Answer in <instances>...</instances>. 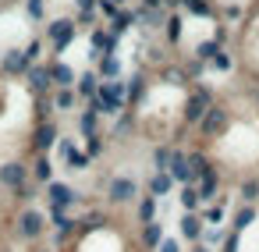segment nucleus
Returning <instances> with one entry per match:
<instances>
[{
	"label": "nucleus",
	"instance_id": "f257e3e1",
	"mask_svg": "<svg viewBox=\"0 0 259 252\" xmlns=\"http://www.w3.org/2000/svg\"><path fill=\"white\" fill-rule=\"evenodd\" d=\"M192 146L213 160L224 185L259 178V107L238 71L227 89H217L206 117L192 132Z\"/></svg>",
	"mask_w": 259,
	"mask_h": 252
},
{
	"label": "nucleus",
	"instance_id": "f03ea898",
	"mask_svg": "<svg viewBox=\"0 0 259 252\" xmlns=\"http://www.w3.org/2000/svg\"><path fill=\"white\" fill-rule=\"evenodd\" d=\"M61 252H146L139 241V220L121 209H107L100 199H89L85 213L75 217L71 238Z\"/></svg>",
	"mask_w": 259,
	"mask_h": 252
},
{
	"label": "nucleus",
	"instance_id": "7ed1b4c3",
	"mask_svg": "<svg viewBox=\"0 0 259 252\" xmlns=\"http://www.w3.org/2000/svg\"><path fill=\"white\" fill-rule=\"evenodd\" d=\"M18 245L25 248H39L47 238H50V213H43L39 206H22L15 217H11V231H8Z\"/></svg>",
	"mask_w": 259,
	"mask_h": 252
},
{
	"label": "nucleus",
	"instance_id": "20e7f679",
	"mask_svg": "<svg viewBox=\"0 0 259 252\" xmlns=\"http://www.w3.org/2000/svg\"><path fill=\"white\" fill-rule=\"evenodd\" d=\"M93 107L100 110V117H117V114H124V110H128V82H124V78L100 82Z\"/></svg>",
	"mask_w": 259,
	"mask_h": 252
},
{
	"label": "nucleus",
	"instance_id": "39448f33",
	"mask_svg": "<svg viewBox=\"0 0 259 252\" xmlns=\"http://www.w3.org/2000/svg\"><path fill=\"white\" fill-rule=\"evenodd\" d=\"M75 36H78V25L71 18H54V22L43 25V43L50 47V57H61L75 43Z\"/></svg>",
	"mask_w": 259,
	"mask_h": 252
},
{
	"label": "nucleus",
	"instance_id": "423d86ee",
	"mask_svg": "<svg viewBox=\"0 0 259 252\" xmlns=\"http://www.w3.org/2000/svg\"><path fill=\"white\" fill-rule=\"evenodd\" d=\"M43 199H47V209L54 213V209H61V213H71L75 206H82V192L75 188V185H68V181H50V185H43Z\"/></svg>",
	"mask_w": 259,
	"mask_h": 252
},
{
	"label": "nucleus",
	"instance_id": "0eeeda50",
	"mask_svg": "<svg viewBox=\"0 0 259 252\" xmlns=\"http://www.w3.org/2000/svg\"><path fill=\"white\" fill-rule=\"evenodd\" d=\"M57 142H61L57 117H39L36 128H32V139H29V153H32V156H39V153H54Z\"/></svg>",
	"mask_w": 259,
	"mask_h": 252
},
{
	"label": "nucleus",
	"instance_id": "6e6552de",
	"mask_svg": "<svg viewBox=\"0 0 259 252\" xmlns=\"http://www.w3.org/2000/svg\"><path fill=\"white\" fill-rule=\"evenodd\" d=\"M47 68H50V82H54V89H75L78 71H75L71 64H64L61 57H47Z\"/></svg>",
	"mask_w": 259,
	"mask_h": 252
},
{
	"label": "nucleus",
	"instance_id": "1a4fd4ad",
	"mask_svg": "<svg viewBox=\"0 0 259 252\" xmlns=\"http://www.w3.org/2000/svg\"><path fill=\"white\" fill-rule=\"evenodd\" d=\"M178 234H181V241H188V245L202 241V234H206V220H202V213H181V220H178Z\"/></svg>",
	"mask_w": 259,
	"mask_h": 252
},
{
	"label": "nucleus",
	"instance_id": "9d476101",
	"mask_svg": "<svg viewBox=\"0 0 259 252\" xmlns=\"http://www.w3.org/2000/svg\"><path fill=\"white\" fill-rule=\"evenodd\" d=\"M174 185H178V181H174L167 171H153V174L146 178V192L156 195V199H170V195H174Z\"/></svg>",
	"mask_w": 259,
	"mask_h": 252
},
{
	"label": "nucleus",
	"instance_id": "9b49d317",
	"mask_svg": "<svg viewBox=\"0 0 259 252\" xmlns=\"http://www.w3.org/2000/svg\"><path fill=\"white\" fill-rule=\"evenodd\" d=\"M167 238V224L163 220H153V224H139V241L146 252H156V245Z\"/></svg>",
	"mask_w": 259,
	"mask_h": 252
},
{
	"label": "nucleus",
	"instance_id": "f8f14e48",
	"mask_svg": "<svg viewBox=\"0 0 259 252\" xmlns=\"http://www.w3.org/2000/svg\"><path fill=\"white\" fill-rule=\"evenodd\" d=\"M181 32H185V15L181 11H167V22H163V36H167V47L178 54L181 50Z\"/></svg>",
	"mask_w": 259,
	"mask_h": 252
},
{
	"label": "nucleus",
	"instance_id": "ddd939ff",
	"mask_svg": "<svg viewBox=\"0 0 259 252\" xmlns=\"http://www.w3.org/2000/svg\"><path fill=\"white\" fill-rule=\"evenodd\" d=\"M29 171H32V181H36L39 188L50 185V181H54V156H50V153L32 156V160H29Z\"/></svg>",
	"mask_w": 259,
	"mask_h": 252
},
{
	"label": "nucleus",
	"instance_id": "4468645a",
	"mask_svg": "<svg viewBox=\"0 0 259 252\" xmlns=\"http://www.w3.org/2000/svg\"><path fill=\"white\" fill-rule=\"evenodd\" d=\"M156 213H160V199L149 195V192H142L139 202H135V209H132V217H135L139 224H153V220H160Z\"/></svg>",
	"mask_w": 259,
	"mask_h": 252
},
{
	"label": "nucleus",
	"instance_id": "2eb2a0df",
	"mask_svg": "<svg viewBox=\"0 0 259 252\" xmlns=\"http://www.w3.org/2000/svg\"><path fill=\"white\" fill-rule=\"evenodd\" d=\"M255 220H259V202H241V206L234 209V217H231V227H234L238 234H245Z\"/></svg>",
	"mask_w": 259,
	"mask_h": 252
},
{
	"label": "nucleus",
	"instance_id": "dca6fc26",
	"mask_svg": "<svg viewBox=\"0 0 259 252\" xmlns=\"http://www.w3.org/2000/svg\"><path fill=\"white\" fill-rule=\"evenodd\" d=\"M50 103H54V114H75V107H82V100H78L75 89H54Z\"/></svg>",
	"mask_w": 259,
	"mask_h": 252
},
{
	"label": "nucleus",
	"instance_id": "f3484780",
	"mask_svg": "<svg viewBox=\"0 0 259 252\" xmlns=\"http://www.w3.org/2000/svg\"><path fill=\"white\" fill-rule=\"evenodd\" d=\"M78 135L82 139H89V135H100V110L93 107V103H85L82 110H78Z\"/></svg>",
	"mask_w": 259,
	"mask_h": 252
},
{
	"label": "nucleus",
	"instance_id": "a211bd4d",
	"mask_svg": "<svg viewBox=\"0 0 259 252\" xmlns=\"http://www.w3.org/2000/svg\"><path fill=\"white\" fill-rule=\"evenodd\" d=\"M178 206H181V213H199L202 209V195H199V185L195 181L178 188Z\"/></svg>",
	"mask_w": 259,
	"mask_h": 252
},
{
	"label": "nucleus",
	"instance_id": "6ab92c4d",
	"mask_svg": "<svg viewBox=\"0 0 259 252\" xmlns=\"http://www.w3.org/2000/svg\"><path fill=\"white\" fill-rule=\"evenodd\" d=\"M96 89H100V75H96V71H82L78 82H75L78 100H82V103H93V100H96Z\"/></svg>",
	"mask_w": 259,
	"mask_h": 252
},
{
	"label": "nucleus",
	"instance_id": "aec40b11",
	"mask_svg": "<svg viewBox=\"0 0 259 252\" xmlns=\"http://www.w3.org/2000/svg\"><path fill=\"white\" fill-rule=\"evenodd\" d=\"M96 75H100V82H110V78H121V61H117V54H114V50H107V54H100V64H96Z\"/></svg>",
	"mask_w": 259,
	"mask_h": 252
},
{
	"label": "nucleus",
	"instance_id": "412c9836",
	"mask_svg": "<svg viewBox=\"0 0 259 252\" xmlns=\"http://www.w3.org/2000/svg\"><path fill=\"white\" fill-rule=\"evenodd\" d=\"M199 213H202V220H206V224H224V217H227V195H224V199H217V202H206Z\"/></svg>",
	"mask_w": 259,
	"mask_h": 252
},
{
	"label": "nucleus",
	"instance_id": "4be33fe9",
	"mask_svg": "<svg viewBox=\"0 0 259 252\" xmlns=\"http://www.w3.org/2000/svg\"><path fill=\"white\" fill-rule=\"evenodd\" d=\"M174 149H178V146H167V142L153 146V171H167L170 160H174Z\"/></svg>",
	"mask_w": 259,
	"mask_h": 252
},
{
	"label": "nucleus",
	"instance_id": "5701e85b",
	"mask_svg": "<svg viewBox=\"0 0 259 252\" xmlns=\"http://www.w3.org/2000/svg\"><path fill=\"white\" fill-rule=\"evenodd\" d=\"M234 188H238L241 202H259V178H241Z\"/></svg>",
	"mask_w": 259,
	"mask_h": 252
},
{
	"label": "nucleus",
	"instance_id": "b1692460",
	"mask_svg": "<svg viewBox=\"0 0 259 252\" xmlns=\"http://www.w3.org/2000/svg\"><path fill=\"white\" fill-rule=\"evenodd\" d=\"M96 8H100V0H75V11H78V22L93 25V18H96Z\"/></svg>",
	"mask_w": 259,
	"mask_h": 252
},
{
	"label": "nucleus",
	"instance_id": "393cba45",
	"mask_svg": "<svg viewBox=\"0 0 259 252\" xmlns=\"http://www.w3.org/2000/svg\"><path fill=\"white\" fill-rule=\"evenodd\" d=\"M43 0H25V18H32V22H43Z\"/></svg>",
	"mask_w": 259,
	"mask_h": 252
},
{
	"label": "nucleus",
	"instance_id": "a878e982",
	"mask_svg": "<svg viewBox=\"0 0 259 252\" xmlns=\"http://www.w3.org/2000/svg\"><path fill=\"white\" fill-rule=\"evenodd\" d=\"M156 252H185L181 248V238H174V234H167L160 245H156Z\"/></svg>",
	"mask_w": 259,
	"mask_h": 252
},
{
	"label": "nucleus",
	"instance_id": "bb28decb",
	"mask_svg": "<svg viewBox=\"0 0 259 252\" xmlns=\"http://www.w3.org/2000/svg\"><path fill=\"white\" fill-rule=\"evenodd\" d=\"M139 8H149V11H163L167 0H139Z\"/></svg>",
	"mask_w": 259,
	"mask_h": 252
},
{
	"label": "nucleus",
	"instance_id": "cd10ccee",
	"mask_svg": "<svg viewBox=\"0 0 259 252\" xmlns=\"http://www.w3.org/2000/svg\"><path fill=\"white\" fill-rule=\"evenodd\" d=\"M188 252H217V248H209L206 241H195V245H188Z\"/></svg>",
	"mask_w": 259,
	"mask_h": 252
},
{
	"label": "nucleus",
	"instance_id": "c85d7f7f",
	"mask_svg": "<svg viewBox=\"0 0 259 252\" xmlns=\"http://www.w3.org/2000/svg\"><path fill=\"white\" fill-rule=\"evenodd\" d=\"M110 4H117V8H124V4H128V0H110Z\"/></svg>",
	"mask_w": 259,
	"mask_h": 252
}]
</instances>
